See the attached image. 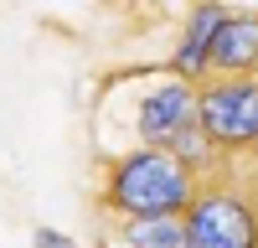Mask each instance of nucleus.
Instances as JSON below:
<instances>
[{
    "label": "nucleus",
    "mask_w": 258,
    "mask_h": 248,
    "mask_svg": "<svg viewBox=\"0 0 258 248\" xmlns=\"http://www.w3.org/2000/svg\"><path fill=\"white\" fill-rule=\"evenodd\" d=\"M129 124H135L145 150H176V145L197 130V83L165 78L155 88H145Z\"/></svg>",
    "instance_id": "nucleus-3"
},
{
    "label": "nucleus",
    "mask_w": 258,
    "mask_h": 248,
    "mask_svg": "<svg viewBox=\"0 0 258 248\" xmlns=\"http://www.w3.org/2000/svg\"><path fill=\"white\" fill-rule=\"evenodd\" d=\"M186 248H258V217L232 192H202L186 212Z\"/></svg>",
    "instance_id": "nucleus-4"
},
{
    "label": "nucleus",
    "mask_w": 258,
    "mask_h": 248,
    "mask_svg": "<svg viewBox=\"0 0 258 248\" xmlns=\"http://www.w3.org/2000/svg\"><path fill=\"white\" fill-rule=\"evenodd\" d=\"M222 21H227V11L222 6H197L186 16V31H181V47H176V57H170V78H202L207 73V52H212V36L222 31Z\"/></svg>",
    "instance_id": "nucleus-6"
},
{
    "label": "nucleus",
    "mask_w": 258,
    "mask_h": 248,
    "mask_svg": "<svg viewBox=\"0 0 258 248\" xmlns=\"http://www.w3.org/2000/svg\"><path fill=\"white\" fill-rule=\"evenodd\" d=\"M197 171L176 155V150H145L135 145L129 155H119L109 165V186L103 202L114 207L124 222L140 217H186L197 207Z\"/></svg>",
    "instance_id": "nucleus-1"
},
{
    "label": "nucleus",
    "mask_w": 258,
    "mask_h": 248,
    "mask_svg": "<svg viewBox=\"0 0 258 248\" xmlns=\"http://www.w3.org/2000/svg\"><path fill=\"white\" fill-rule=\"evenodd\" d=\"M212 78H253L258 73V16H227L207 52Z\"/></svg>",
    "instance_id": "nucleus-5"
},
{
    "label": "nucleus",
    "mask_w": 258,
    "mask_h": 248,
    "mask_svg": "<svg viewBox=\"0 0 258 248\" xmlns=\"http://www.w3.org/2000/svg\"><path fill=\"white\" fill-rule=\"evenodd\" d=\"M31 248H78L68 233H57V227H36L31 233Z\"/></svg>",
    "instance_id": "nucleus-8"
},
{
    "label": "nucleus",
    "mask_w": 258,
    "mask_h": 248,
    "mask_svg": "<svg viewBox=\"0 0 258 248\" xmlns=\"http://www.w3.org/2000/svg\"><path fill=\"white\" fill-rule=\"evenodd\" d=\"M197 130L212 140V150L258 145V73L197 83Z\"/></svg>",
    "instance_id": "nucleus-2"
},
{
    "label": "nucleus",
    "mask_w": 258,
    "mask_h": 248,
    "mask_svg": "<svg viewBox=\"0 0 258 248\" xmlns=\"http://www.w3.org/2000/svg\"><path fill=\"white\" fill-rule=\"evenodd\" d=\"M119 238L129 248H186V217H140L124 222Z\"/></svg>",
    "instance_id": "nucleus-7"
}]
</instances>
